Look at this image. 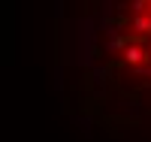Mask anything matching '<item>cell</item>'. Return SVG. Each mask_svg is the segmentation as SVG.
Wrapping results in <instances>:
<instances>
[{"label":"cell","mask_w":151,"mask_h":142,"mask_svg":"<svg viewBox=\"0 0 151 142\" xmlns=\"http://www.w3.org/2000/svg\"><path fill=\"white\" fill-rule=\"evenodd\" d=\"M130 30H136V36H145V40H151V15H148V12H133Z\"/></svg>","instance_id":"1"},{"label":"cell","mask_w":151,"mask_h":142,"mask_svg":"<svg viewBox=\"0 0 151 142\" xmlns=\"http://www.w3.org/2000/svg\"><path fill=\"white\" fill-rule=\"evenodd\" d=\"M148 76H151V70H148Z\"/></svg>","instance_id":"2"}]
</instances>
